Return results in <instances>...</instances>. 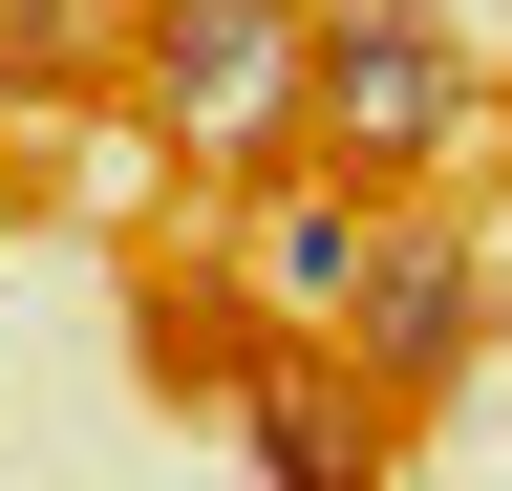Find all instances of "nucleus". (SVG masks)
Returning <instances> with one entry per match:
<instances>
[{
    "label": "nucleus",
    "mask_w": 512,
    "mask_h": 491,
    "mask_svg": "<svg viewBox=\"0 0 512 491\" xmlns=\"http://www.w3.org/2000/svg\"><path fill=\"white\" fill-rule=\"evenodd\" d=\"M128 107L150 150L256 193L278 150H320V0H128Z\"/></svg>",
    "instance_id": "f257e3e1"
},
{
    "label": "nucleus",
    "mask_w": 512,
    "mask_h": 491,
    "mask_svg": "<svg viewBox=\"0 0 512 491\" xmlns=\"http://www.w3.org/2000/svg\"><path fill=\"white\" fill-rule=\"evenodd\" d=\"M470 129H491L470 22H427V0H320V171H363V193H427Z\"/></svg>",
    "instance_id": "f03ea898"
},
{
    "label": "nucleus",
    "mask_w": 512,
    "mask_h": 491,
    "mask_svg": "<svg viewBox=\"0 0 512 491\" xmlns=\"http://www.w3.org/2000/svg\"><path fill=\"white\" fill-rule=\"evenodd\" d=\"M470 342H491V235H427V214H384V257H363V299H342V363L384 406H448L470 385Z\"/></svg>",
    "instance_id": "7ed1b4c3"
},
{
    "label": "nucleus",
    "mask_w": 512,
    "mask_h": 491,
    "mask_svg": "<svg viewBox=\"0 0 512 491\" xmlns=\"http://www.w3.org/2000/svg\"><path fill=\"white\" fill-rule=\"evenodd\" d=\"M235 449H256V491H384L406 406L363 363H235Z\"/></svg>",
    "instance_id": "20e7f679"
},
{
    "label": "nucleus",
    "mask_w": 512,
    "mask_h": 491,
    "mask_svg": "<svg viewBox=\"0 0 512 491\" xmlns=\"http://www.w3.org/2000/svg\"><path fill=\"white\" fill-rule=\"evenodd\" d=\"M384 214H406V193H363V171H299V193H278V214H256V235H235V257H256V278H278V299H299V321H342V299H363V257H384Z\"/></svg>",
    "instance_id": "39448f33"
},
{
    "label": "nucleus",
    "mask_w": 512,
    "mask_h": 491,
    "mask_svg": "<svg viewBox=\"0 0 512 491\" xmlns=\"http://www.w3.org/2000/svg\"><path fill=\"white\" fill-rule=\"evenodd\" d=\"M491 342H512V214H491Z\"/></svg>",
    "instance_id": "423d86ee"
}]
</instances>
